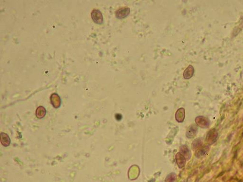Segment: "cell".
I'll return each mask as SVG.
<instances>
[{"label":"cell","instance_id":"obj_1","mask_svg":"<svg viewBox=\"0 0 243 182\" xmlns=\"http://www.w3.org/2000/svg\"><path fill=\"white\" fill-rule=\"evenodd\" d=\"M130 9L129 7H125L121 8L115 12V16L117 19H122L126 17L130 14Z\"/></svg>","mask_w":243,"mask_h":182},{"label":"cell","instance_id":"obj_2","mask_svg":"<svg viewBox=\"0 0 243 182\" xmlns=\"http://www.w3.org/2000/svg\"><path fill=\"white\" fill-rule=\"evenodd\" d=\"M91 16L94 22L96 23L102 24L103 22L102 14L99 10L94 9L91 13Z\"/></svg>","mask_w":243,"mask_h":182},{"label":"cell","instance_id":"obj_3","mask_svg":"<svg viewBox=\"0 0 243 182\" xmlns=\"http://www.w3.org/2000/svg\"><path fill=\"white\" fill-rule=\"evenodd\" d=\"M51 101L54 108H58L60 107L61 100L60 97L58 94L55 93L52 94L51 96Z\"/></svg>","mask_w":243,"mask_h":182},{"label":"cell","instance_id":"obj_4","mask_svg":"<svg viewBox=\"0 0 243 182\" xmlns=\"http://www.w3.org/2000/svg\"><path fill=\"white\" fill-rule=\"evenodd\" d=\"M1 142L4 147H8L10 145L11 139L7 134L2 132L1 133Z\"/></svg>","mask_w":243,"mask_h":182},{"label":"cell","instance_id":"obj_5","mask_svg":"<svg viewBox=\"0 0 243 182\" xmlns=\"http://www.w3.org/2000/svg\"><path fill=\"white\" fill-rule=\"evenodd\" d=\"M194 72V69L192 65H189V66L187 67L184 73H183V77L185 79H188L192 77L193 75Z\"/></svg>","mask_w":243,"mask_h":182},{"label":"cell","instance_id":"obj_6","mask_svg":"<svg viewBox=\"0 0 243 182\" xmlns=\"http://www.w3.org/2000/svg\"><path fill=\"white\" fill-rule=\"evenodd\" d=\"M176 162L180 168H182L185 166L186 160L183 155L181 153H178L176 155Z\"/></svg>","mask_w":243,"mask_h":182},{"label":"cell","instance_id":"obj_7","mask_svg":"<svg viewBox=\"0 0 243 182\" xmlns=\"http://www.w3.org/2000/svg\"><path fill=\"white\" fill-rule=\"evenodd\" d=\"M46 110L44 107L40 106L37 108L36 111V116L38 118H43L46 115Z\"/></svg>","mask_w":243,"mask_h":182},{"label":"cell","instance_id":"obj_8","mask_svg":"<svg viewBox=\"0 0 243 182\" xmlns=\"http://www.w3.org/2000/svg\"><path fill=\"white\" fill-rule=\"evenodd\" d=\"M185 117V111L183 108H180L176 113V120L179 122H182Z\"/></svg>","mask_w":243,"mask_h":182},{"label":"cell","instance_id":"obj_9","mask_svg":"<svg viewBox=\"0 0 243 182\" xmlns=\"http://www.w3.org/2000/svg\"><path fill=\"white\" fill-rule=\"evenodd\" d=\"M197 128L196 126H191L187 132V136L189 138H193L197 133Z\"/></svg>","mask_w":243,"mask_h":182},{"label":"cell","instance_id":"obj_10","mask_svg":"<svg viewBox=\"0 0 243 182\" xmlns=\"http://www.w3.org/2000/svg\"><path fill=\"white\" fill-rule=\"evenodd\" d=\"M180 151H181V154L184 156V157L186 159H189L188 156H190L189 155V151L187 147L185 146H182L181 147L180 149Z\"/></svg>","mask_w":243,"mask_h":182},{"label":"cell","instance_id":"obj_11","mask_svg":"<svg viewBox=\"0 0 243 182\" xmlns=\"http://www.w3.org/2000/svg\"><path fill=\"white\" fill-rule=\"evenodd\" d=\"M115 117L116 120L118 121H121L122 119V118H123V116H122L121 114H119V113H117V114H115Z\"/></svg>","mask_w":243,"mask_h":182}]
</instances>
